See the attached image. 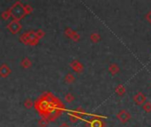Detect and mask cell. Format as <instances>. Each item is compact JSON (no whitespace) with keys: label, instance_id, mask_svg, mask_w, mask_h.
<instances>
[{"label":"cell","instance_id":"cell-1","mask_svg":"<svg viewBox=\"0 0 151 127\" xmlns=\"http://www.w3.org/2000/svg\"><path fill=\"white\" fill-rule=\"evenodd\" d=\"M34 107L38 114L49 122L57 120L66 110L64 103L51 92H44L34 101Z\"/></svg>","mask_w":151,"mask_h":127},{"label":"cell","instance_id":"cell-2","mask_svg":"<svg viewBox=\"0 0 151 127\" xmlns=\"http://www.w3.org/2000/svg\"><path fill=\"white\" fill-rule=\"evenodd\" d=\"M9 10L14 20L17 21H21L26 15L30 14L33 12V8L30 6H23L20 1L16 2Z\"/></svg>","mask_w":151,"mask_h":127},{"label":"cell","instance_id":"cell-3","mask_svg":"<svg viewBox=\"0 0 151 127\" xmlns=\"http://www.w3.org/2000/svg\"><path fill=\"white\" fill-rule=\"evenodd\" d=\"M20 41L24 44L35 46V45H37L39 43L40 39L36 36V31L31 30L29 32H26V33L22 34L20 36Z\"/></svg>","mask_w":151,"mask_h":127},{"label":"cell","instance_id":"cell-4","mask_svg":"<svg viewBox=\"0 0 151 127\" xmlns=\"http://www.w3.org/2000/svg\"><path fill=\"white\" fill-rule=\"evenodd\" d=\"M85 114H86L85 110H84L81 107H79V108L75 109L74 110H73V111L68 115L69 120H70L71 123H77L80 119H81Z\"/></svg>","mask_w":151,"mask_h":127},{"label":"cell","instance_id":"cell-5","mask_svg":"<svg viewBox=\"0 0 151 127\" xmlns=\"http://www.w3.org/2000/svg\"><path fill=\"white\" fill-rule=\"evenodd\" d=\"M7 29L14 35L15 34H18L21 28H22V26L20 22V21H17V20H13L8 25H7Z\"/></svg>","mask_w":151,"mask_h":127},{"label":"cell","instance_id":"cell-6","mask_svg":"<svg viewBox=\"0 0 151 127\" xmlns=\"http://www.w3.org/2000/svg\"><path fill=\"white\" fill-rule=\"evenodd\" d=\"M131 114L127 111V110H125V109H121V110H119L118 112V114H117V118L119 120V122L120 123H127L130 119H131Z\"/></svg>","mask_w":151,"mask_h":127},{"label":"cell","instance_id":"cell-7","mask_svg":"<svg viewBox=\"0 0 151 127\" xmlns=\"http://www.w3.org/2000/svg\"><path fill=\"white\" fill-rule=\"evenodd\" d=\"M132 100L133 101L135 102V104L140 106V105H143L145 102H146V100H147V97L146 95L141 93V92H138L137 94H135L132 97Z\"/></svg>","mask_w":151,"mask_h":127},{"label":"cell","instance_id":"cell-8","mask_svg":"<svg viewBox=\"0 0 151 127\" xmlns=\"http://www.w3.org/2000/svg\"><path fill=\"white\" fill-rule=\"evenodd\" d=\"M70 66H71V68H72L75 72H78V73L82 72L83 70H84L83 65H82L79 60H73V61L70 63Z\"/></svg>","mask_w":151,"mask_h":127},{"label":"cell","instance_id":"cell-9","mask_svg":"<svg viewBox=\"0 0 151 127\" xmlns=\"http://www.w3.org/2000/svg\"><path fill=\"white\" fill-rule=\"evenodd\" d=\"M11 73H12V70L6 64H3L0 66V77L7 78Z\"/></svg>","mask_w":151,"mask_h":127},{"label":"cell","instance_id":"cell-10","mask_svg":"<svg viewBox=\"0 0 151 127\" xmlns=\"http://www.w3.org/2000/svg\"><path fill=\"white\" fill-rule=\"evenodd\" d=\"M88 127H103V123L98 118H93L88 121Z\"/></svg>","mask_w":151,"mask_h":127},{"label":"cell","instance_id":"cell-11","mask_svg":"<svg viewBox=\"0 0 151 127\" xmlns=\"http://www.w3.org/2000/svg\"><path fill=\"white\" fill-rule=\"evenodd\" d=\"M108 70H109V72H110V73L111 75H116V74H118V73L119 72L120 68H119V66H118L117 64L112 63V64H110V65H109Z\"/></svg>","mask_w":151,"mask_h":127},{"label":"cell","instance_id":"cell-12","mask_svg":"<svg viewBox=\"0 0 151 127\" xmlns=\"http://www.w3.org/2000/svg\"><path fill=\"white\" fill-rule=\"evenodd\" d=\"M21 66L23 67L24 69H28L32 66V61L28 57H24L22 61L21 62Z\"/></svg>","mask_w":151,"mask_h":127},{"label":"cell","instance_id":"cell-13","mask_svg":"<svg viewBox=\"0 0 151 127\" xmlns=\"http://www.w3.org/2000/svg\"><path fill=\"white\" fill-rule=\"evenodd\" d=\"M115 92L118 96H123L125 94V87L123 85L119 84L115 87Z\"/></svg>","mask_w":151,"mask_h":127},{"label":"cell","instance_id":"cell-14","mask_svg":"<svg viewBox=\"0 0 151 127\" xmlns=\"http://www.w3.org/2000/svg\"><path fill=\"white\" fill-rule=\"evenodd\" d=\"M75 81V77L73 73L68 72L66 76H65V82L67 84H73Z\"/></svg>","mask_w":151,"mask_h":127},{"label":"cell","instance_id":"cell-15","mask_svg":"<svg viewBox=\"0 0 151 127\" xmlns=\"http://www.w3.org/2000/svg\"><path fill=\"white\" fill-rule=\"evenodd\" d=\"M90 41L94 43H97L101 41V35L98 33H92L90 35Z\"/></svg>","mask_w":151,"mask_h":127},{"label":"cell","instance_id":"cell-16","mask_svg":"<svg viewBox=\"0 0 151 127\" xmlns=\"http://www.w3.org/2000/svg\"><path fill=\"white\" fill-rule=\"evenodd\" d=\"M74 100H75V97H74V95H73L72 93H67V94H66V95H65V101H66V102L71 103V102H73Z\"/></svg>","mask_w":151,"mask_h":127},{"label":"cell","instance_id":"cell-17","mask_svg":"<svg viewBox=\"0 0 151 127\" xmlns=\"http://www.w3.org/2000/svg\"><path fill=\"white\" fill-rule=\"evenodd\" d=\"M24 107L28 109H30L32 107H34V101H32L30 98H27L24 101Z\"/></svg>","mask_w":151,"mask_h":127},{"label":"cell","instance_id":"cell-18","mask_svg":"<svg viewBox=\"0 0 151 127\" xmlns=\"http://www.w3.org/2000/svg\"><path fill=\"white\" fill-rule=\"evenodd\" d=\"M49 123L50 122L47 119L43 118V117L38 120V125H39V127H47L49 125Z\"/></svg>","mask_w":151,"mask_h":127},{"label":"cell","instance_id":"cell-19","mask_svg":"<svg viewBox=\"0 0 151 127\" xmlns=\"http://www.w3.org/2000/svg\"><path fill=\"white\" fill-rule=\"evenodd\" d=\"M142 109H143V110H145V111L147 112V113L151 112V102H149V101L145 102V103L142 105Z\"/></svg>","mask_w":151,"mask_h":127},{"label":"cell","instance_id":"cell-20","mask_svg":"<svg viewBox=\"0 0 151 127\" xmlns=\"http://www.w3.org/2000/svg\"><path fill=\"white\" fill-rule=\"evenodd\" d=\"M1 17H2V19H3V20H5V21H7V20H8L10 17H12L10 10L5 11V12H4V13L1 14Z\"/></svg>","mask_w":151,"mask_h":127},{"label":"cell","instance_id":"cell-21","mask_svg":"<svg viewBox=\"0 0 151 127\" xmlns=\"http://www.w3.org/2000/svg\"><path fill=\"white\" fill-rule=\"evenodd\" d=\"M70 39H72L73 42H78V41H80V34H78L76 31H73V35H72V36H71Z\"/></svg>","mask_w":151,"mask_h":127},{"label":"cell","instance_id":"cell-22","mask_svg":"<svg viewBox=\"0 0 151 127\" xmlns=\"http://www.w3.org/2000/svg\"><path fill=\"white\" fill-rule=\"evenodd\" d=\"M73 33V30L72 28H66L65 29V31H64L65 35H66V37H68V38H71Z\"/></svg>","mask_w":151,"mask_h":127},{"label":"cell","instance_id":"cell-23","mask_svg":"<svg viewBox=\"0 0 151 127\" xmlns=\"http://www.w3.org/2000/svg\"><path fill=\"white\" fill-rule=\"evenodd\" d=\"M36 36H37L39 39H42V38L44 36L45 33H44L43 30H41V29H38L37 31H36Z\"/></svg>","mask_w":151,"mask_h":127},{"label":"cell","instance_id":"cell-24","mask_svg":"<svg viewBox=\"0 0 151 127\" xmlns=\"http://www.w3.org/2000/svg\"><path fill=\"white\" fill-rule=\"evenodd\" d=\"M145 18H146V20L147 21V22L151 24V11H149V12L146 14Z\"/></svg>","mask_w":151,"mask_h":127},{"label":"cell","instance_id":"cell-25","mask_svg":"<svg viewBox=\"0 0 151 127\" xmlns=\"http://www.w3.org/2000/svg\"><path fill=\"white\" fill-rule=\"evenodd\" d=\"M58 127H70V125H69L67 123H66V122H65V123H62Z\"/></svg>","mask_w":151,"mask_h":127}]
</instances>
